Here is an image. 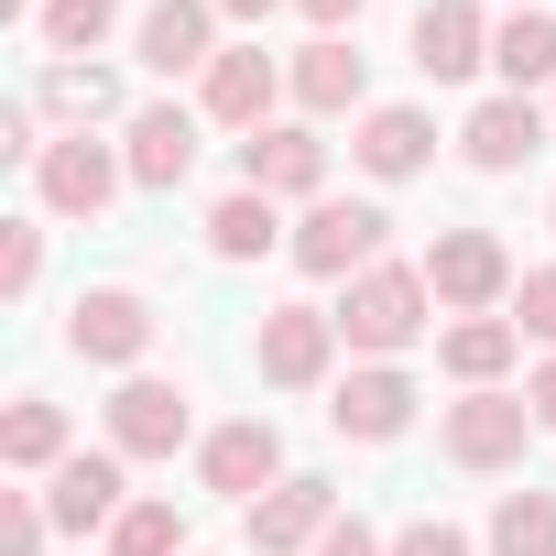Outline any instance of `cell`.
Wrapping results in <instances>:
<instances>
[{
    "label": "cell",
    "instance_id": "obj_33",
    "mask_svg": "<svg viewBox=\"0 0 556 556\" xmlns=\"http://www.w3.org/2000/svg\"><path fill=\"white\" fill-rule=\"evenodd\" d=\"M317 556H393V545H382V534H371V523H350V513H339V523H328V534H317Z\"/></svg>",
    "mask_w": 556,
    "mask_h": 556
},
{
    "label": "cell",
    "instance_id": "obj_25",
    "mask_svg": "<svg viewBox=\"0 0 556 556\" xmlns=\"http://www.w3.org/2000/svg\"><path fill=\"white\" fill-rule=\"evenodd\" d=\"M491 556H556V491H502Z\"/></svg>",
    "mask_w": 556,
    "mask_h": 556
},
{
    "label": "cell",
    "instance_id": "obj_35",
    "mask_svg": "<svg viewBox=\"0 0 556 556\" xmlns=\"http://www.w3.org/2000/svg\"><path fill=\"white\" fill-rule=\"evenodd\" d=\"M295 12H306L317 34H339V23H361V0H295Z\"/></svg>",
    "mask_w": 556,
    "mask_h": 556
},
{
    "label": "cell",
    "instance_id": "obj_31",
    "mask_svg": "<svg viewBox=\"0 0 556 556\" xmlns=\"http://www.w3.org/2000/svg\"><path fill=\"white\" fill-rule=\"evenodd\" d=\"M45 523H55V513H45L34 491H0V545H12V556H45Z\"/></svg>",
    "mask_w": 556,
    "mask_h": 556
},
{
    "label": "cell",
    "instance_id": "obj_5",
    "mask_svg": "<svg viewBox=\"0 0 556 556\" xmlns=\"http://www.w3.org/2000/svg\"><path fill=\"white\" fill-rule=\"evenodd\" d=\"M523 437H534V404L523 393H458L447 404V458L458 469H513Z\"/></svg>",
    "mask_w": 556,
    "mask_h": 556
},
{
    "label": "cell",
    "instance_id": "obj_16",
    "mask_svg": "<svg viewBox=\"0 0 556 556\" xmlns=\"http://www.w3.org/2000/svg\"><path fill=\"white\" fill-rule=\"evenodd\" d=\"M415 66H426V77H469V66H491V23L469 12V0H426V12H415Z\"/></svg>",
    "mask_w": 556,
    "mask_h": 556
},
{
    "label": "cell",
    "instance_id": "obj_13",
    "mask_svg": "<svg viewBox=\"0 0 556 556\" xmlns=\"http://www.w3.org/2000/svg\"><path fill=\"white\" fill-rule=\"evenodd\" d=\"M240 186H262V197H317V186H328V142H317V131H251V142H240Z\"/></svg>",
    "mask_w": 556,
    "mask_h": 556
},
{
    "label": "cell",
    "instance_id": "obj_6",
    "mask_svg": "<svg viewBox=\"0 0 556 556\" xmlns=\"http://www.w3.org/2000/svg\"><path fill=\"white\" fill-rule=\"evenodd\" d=\"M197 469H207V491L262 502V491H285V437H273V415H240V426H218L197 447Z\"/></svg>",
    "mask_w": 556,
    "mask_h": 556
},
{
    "label": "cell",
    "instance_id": "obj_3",
    "mask_svg": "<svg viewBox=\"0 0 556 556\" xmlns=\"http://www.w3.org/2000/svg\"><path fill=\"white\" fill-rule=\"evenodd\" d=\"M426 295L458 306V317H491V306L513 295V251H502L491 229H437V251H426Z\"/></svg>",
    "mask_w": 556,
    "mask_h": 556
},
{
    "label": "cell",
    "instance_id": "obj_9",
    "mask_svg": "<svg viewBox=\"0 0 556 556\" xmlns=\"http://www.w3.org/2000/svg\"><path fill=\"white\" fill-rule=\"evenodd\" d=\"M110 447H121V458H175V447H186V393L153 382V371H131V382L110 393Z\"/></svg>",
    "mask_w": 556,
    "mask_h": 556
},
{
    "label": "cell",
    "instance_id": "obj_1",
    "mask_svg": "<svg viewBox=\"0 0 556 556\" xmlns=\"http://www.w3.org/2000/svg\"><path fill=\"white\" fill-rule=\"evenodd\" d=\"M426 273H404V262H371V273H350V306H339V339L350 350H371V361H393V350H415L426 339Z\"/></svg>",
    "mask_w": 556,
    "mask_h": 556
},
{
    "label": "cell",
    "instance_id": "obj_32",
    "mask_svg": "<svg viewBox=\"0 0 556 556\" xmlns=\"http://www.w3.org/2000/svg\"><path fill=\"white\" fill-rule=\"evenodd\" d=\"M393 556H469V534H458V523H404Z\"/></svg>",
    "mask_w": 556,
    "mask_h": 556
},
{
    "label": "cell",
    "instance_id": "obj_21",
    "mask_svg": "<svg viewBox=\"0 0 556 556\" xmlns=\"http://www.w3.org/2000/svg\"><path fill=\"white\" fill-rule=\"evenodd\" d=\"M513 350H523V328H513V317H458V328L437 339V361H447L469 393H491V382L513 371Z\"/></svg>",
    "mask_w": 556,
    "mask_h": 556
},
{
    "label": "cell",
    "instance_id": "obj_26",
    "mask_svg": "<svg viewBox=\"0 0 556 556\" xmlns=\"http://www.w3.org/2000/svg\"><path fill=\"white\" fill-rule=\"evenodd\" d=\"M45 110L88 131V121H110V110H121V77H99V66H45Z\"/></svg>",
    "mask_w": 556,
    "mask_h": 556
},
{
    "label": "cell",
    "instance_id": "obj_36",
    "mask_svg": "<svg viewBox=\"0 0 556 556\" xmlns=\"http://www.w3.org/2000/svg\"><path fill=\"white\" fill-rule=\"evenodd\" d=\"M218 12H229V23H262V12H273V0H218Z\"/></svg>",
    "mask_w": 556,
    "mask_h": 556
},
{
    "label": "cell",
    "instance_id": "obj_34",
    "mask_svg": "<svg viewBox=\"0 0 556 556\" xmlns=\"http://www.w3.org/2000/svg\"><path fill=\"white\" fill-rule=\"evenodd\" d=\"M523 404H534V426H545V437H556V361H545V371H534V382H523Z\"/></svg>",
    "mask_w": 556,
    "mask_h": 556
},
{
    "label": "cell",
    "instance_id": "obj_12",
    "mask_svg": "<svg viewBox=\"0 0 556 556\" xmlns=\"http://www.w3.org/2000/svg\"><path fill=\"white\" fill-rule=\"evenodd\" d=\"M328 426H339V437H361V447H382V437H404V426H415V382H404L393 361H371V371H350V382H339Z\"/></svg>",
    "mask_w": 556,
    "mask_h": 556
},
{
    "label": "cell",
    "instance_id": "obj_27",
    "mask_svg": "<svg viewBox=\"0 0 556 556\" xmlns=\"http://www.w3.org/2000/svg\"><path fill=\"white\" fill-rule=\"evenodd\" d=\"M186 545V523H175V502H131L121 523H110V556H175Z\"/></svg>",
    "mask_w": 556,
    "mask_h": 556
},
{
    "label": "cell",
    "instance_id": "obj_19",
    "mask_svg": "<svg viewBox=\"0 0 556 556\" xmlns=\"http://www.w3.org/2000/svg\"><path fill=\"white\" fill-rule=\"evenodd\" d=\"M45 513L66 523V534H88V523H121L131 502H121V447H99V458H66L55 469V491H45Z\"/></svg>",
    "mask_w": 556,
    "mask_h": 556
},
{
    "label": "cell",
    "instance_id": "obj_15",
    "mask_svg": "<svg viewBox=\"0 0 556 556\" xmlns=\"http://www.w3.org/2000/svg\"><path fill=\"white\" fill-rule=\"evenodd\" d=\"M207 12H218V0H153V12H142V66L153 77H207L218 66V45H207Z\"/></svg>",
    "mask_w": 556,
    "mask_h": 556
},
{
    "label": "cell",
    "instance_id": "obj_8",
    "mask_svg": "<svg viewBox=\"0 0 556 556\" xmlns=\"http://www.w3.org/2000/svg\"><path fill=\"white\" fill-rule=\"evenodd\" d=\"M328 361H339V317L328 306H273L262 317V382L306 393V382H328Z\"/></svg>",
    "mask_w": 556,
    "mask_h": 556
},
{
    "label": "cell",
    "instance_id": "obj_10",
    "mask_svg": "<svg viewBox=\"0 0 556 556\" xmlns=\"http://www.w3.org/2000/svg\"><path fill=\"white\" fill-rule=\"evenodd\" d=\"M328 523H339V491H328V480H285V491L251 502V545H262V556H317Z\"/></svg>",
    "mask_w": 556,
    "mask_h": 556
},
{
    "label": "cell",
    "instance_id": "obj_22",
    "mask_svg": "<svg viewBox=\"0 0 556 556\" xmlns=\"http://www.w3.org/2000/svg\"><path fill=\"white\" fill-rule=\"evenodd\" d=\"M273 240H285V218H273V197H262V186H240V197H218V207H207V251H218V262H262Z\"/></svg>",
    "mask_w": 556,
    "mask_h": 556
},
{
    "label": "cell",
    "instance_id": "obj_7",
    "mask_svg": "<svg viewBox=\"0 0 556 556\" xmlns=\"http://www.w3.org/2000/svg\"><path fill=\"white\" fill-rule=\"evenodd\" d=\"M66 350H77V361H110V371H131V361L153 350V306H142L131 285H99V295H77V317H66Z\"/></svg>",
    "mask_w": 556,
    "mask_h": 556
},
{
    "label": "cell",
    "instance_id": "obj_30",
    "mask_svg": "<svg viewBox=\"0 0 556 556\" xmlns=\"http://www.w3.org/2000/svg\"><path fill=\"white\" fill-rule=\"evenodd\" d=\"M513 328L556 350V262H545V273H523V285H513Z\"/></svg>",
    "mask_w": 556,
    "mask_h": 556
},
{
    "label": "cell",
    "instance_id": "obj_2",
    "mask_svg": "<svg viewBox=\"0 0 556 556\" xmlns=\"http://www.w3.org/2000/svg\"><path fill=\"white\" fill-rule=\"evenodd\" d=\"M382 229H393L382 207H361V197H317V207L295 218V240H285V251H295V273L339 285V273H371V262H382Z\"/></svg>",
    "mask_w": 556,
    "mask_h": 556
},
{
    "label": "cell",
    "instance_id": "obj_18",
    "mask_svg": "<svg viewBox=\"0 0 556 556\" xmlns=\"http://www.w3.org/2000/svg\"><path fill=\"white\" fill-rule=\"evenodd\" d=\"M121 164H131V186H153V197L186 186V175H197V121H186V110H131V153H121Z\"/></svg>",
    "mask_w": 556,
    "mask_h": 556
},
{
    "label": "cell",
    "instance_id": "obj_20",
    "mask_svg": "<svg viewBox=\"0 0 556 556\" xmlns=\"http://www.w3.org/2000/svg\"><path fill=\"white\" fill-rule=\"evenodd\" d=\"M285 88H295V110L339 121V110H361V88H371V77H361V55H350L339 34H317V45H306V55L285 66Z\"/></svg>",
    "mask_w": 556,
    "mask_h": 556
},
{
    "label": "cell",
    "instance_id": "obj_23",
    "mask_svg": "<svg viewBox=\"0 0 556 556\" xmlns=\"http://www.w3.org/2000/svg\"><path fill=\"white\" fill-rule=\"evenodd\" d=\"M491 66H502V88L523 99V88H545L556 77V12H513L502 34H491Z\"/></svg>",
    "mask_w": 556,
    "mask_h": 556
},
{
    "label": "cell",
    "instance_id": "obj_14",
    "mask_svg": "<svg viewBox=\"0 0 556 556\" xmlns=\"http://www.w3.org/2000/svg\"><path fill=\"white\" fill-rule=\"evenodd\" d=\"M534 142H545V110H534V99H513V88H502V99H480V110H469V131H458V153H469L480 175H513Z\"/></svg>",
    "mask_w": 556,
    "mask_h": 556
},
{
    "label": "cell",
    "instance_id": "obj_24",
    "mask_svg": "<svg viewBox=\"0 0 556 556\" xmlns=\"http://www.w3.org/2000/svg\"><path fill=\"white\" fill-rule=\"evenodd\" d=\"M0 458H12V469H66V415L45 393H23L12 426H0Z\"/></svg>",
    "mask_w": 556,
    "mask_h": 556
},
{
    "label": "cell",
    "instance_id": "obj_11",
    "mask_svg": "<svg viewBox=\"0 0 556 556\" xmlns=\"http://www.w3.org/2000/svg\"><path fill=\"white\" fill-rule=\"evenodd\" d=\"M273 99H285V66H273L262 45H229V55L207 66V121H229V131H273Z\"/></svg>",
    "mask_w": 556,
    "mask_h": 556
},
{
    "label": "cell",
    "instance_id": "obj_4",
    "mask_svg": "<svg viewBox=\"0 0 556 556\" xmlns=\"http://www.w3.org/2000/svg\"><path fill=\"white\" fill-rule=\"evenodd\" d=\"M121 153L110 142H88V131H66V142H45V164H34V186H45V207L55 218H99L110 197H121Z\"/></svg>",
    "mask_w": 556,
    "mask_h": 556
},
{
    "label": "cell",
    "instance_id": "obj_29",
    "mask_svg": "<svg viewBox=\"0 0 556 556\" xmlns=\"http://www.w3.org/2000/svg\"><path fill=\"white\" fill-rule=\"evenodd\" d=\"M34 273H45V229L12 218V229H0V295H34Z\"/></svg>",
    "mask_w": 556,
    "mask_h": 556
},
{
    "label": "cell",
    "instance_id": "obj_28",
    "mask_svg": "<svg viewBox=\"0 0 556 556\" xmlns=\"http://www.w3.org/2000/svg\"><path fill=\"white\" fill-rule=\"evenodd\" d=\"M110 23H121V0H45V45L55 55H88Z\"/></svg>",
    "mask_w": 556,
    "mask_h": 556
},
{
    "label": "cell",
    "instance_id": "obj_17",
    "mask_svg": "<svg viewBox=\"0 0 556 556\" xmlns=\"http://www.w3.org/2000/svg\"><path fill=\"white\" fill-rule=\"evenodd\" d=\"M361 175H382V186H404V175H426V153H437V121L426 110H361Z\"/></svg>",
    "mask_w": 556,
    "mask_h": 556
}]
</instances>
